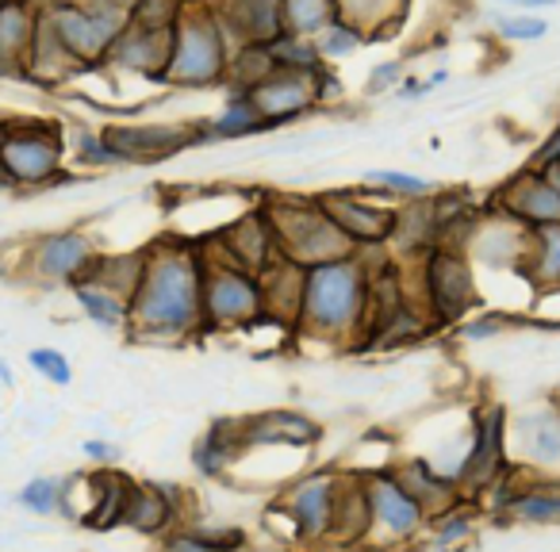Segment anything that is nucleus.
I'll return each instance as SVG.
<instances>
[{"mask_svg": "<svg viewBox=\"0 0 560 552\" xmlns=\"http://www.w3.org/2000/svg\"><path fill=\"white\" fill-rule=\"evenodd\" d=\"M27 365H32L47 384H55V388H70L73 384L70 357H66L62 350H55V345H39V350H32L27 353Z\"/></svg>", "mask_w": 560, "mask_h": 552, "instance_id": "33", "label": "nucleus"}, {"mask_svg": "<svg viewBox=\"0 0 560 552\" xmlns=\"http://www.w3.org/2000/svg\"><path fill=\"white\" fill-rule=\"evenodd\" d=\"M534 289H560V223L529 226L526 231V261H522Z\"/></svg>", "mask_w": 560, "mask_h": 552, "instance_id": "27", "label": "nucleus"}, {"mask_svg": "<svg viewBox=\"0 0 560 552\" xmlns=\"http://www.w3.org/2000/svg\"><path fill=\"white\" fill-rule=\"evenodd\" d=\"M246 453V437H242V419L231 422H211L192 445V468L203 480H219L226 468Z\"/></svg>", "mask_w": 560, "mask_h": 552, "instance_id": "22", "label": "nucleus"}, {"mask_svg": "<svg viewBox=\"0 0 560 552\" xmlns=\"http://www.w3.org/2000/svg\"><path fill=\"white\" fill-rule=\"evenodd\" d=\"M96 254L101 249L85 231L39 234L24 249V281L39 284V289H73L89 272Z\"/></svg>", "mask_w": 560, "mask_h": 552, "instance_id": "7", "label": "nucleus"}, {"mask_svg": "<svg viewBox=\"0 0 560 552\" xmlns=\"http://www.w3.org/2000/svg\"><path fill=\"white\" fill-rule=\"evenodd\" d=\"M16 503L24 506L27 514H39V518H50L58 514V503H62V480L55 475H35L24 488L16 491Z\"/></svg>", "mask_w": 560, "mask_h": 552, "instance_id": "30", "label": "nucleus"}, {"mask_svg": "<svg viewBox=\"0 0 560 552\" xmlns=\"http://www.w3.org/2000/svg\"><path fill=\"white\" fill-rule=\"evenodd\" d=\"M158 552H223V549H215L211 541H203L192 526H177L173 533H165L162 541H158Z\"/></svg>", "mask_w": 560, "mask_h": 552, "instance_id": "36", "label": "nucleus"}, {"mask_svg": "<svg viewBox=\"0 0 560 552\" xmlns=\"http://www.w3.org/2000/svg\"><path fill=\"white\" fill-rule=\"evenodd\" d=\"M81 453H85L96 468H116V460H119V445L101 442V437H93V442L81 445Z\"/></svg>", "mask_w": 560, "mask_h": 552, "instance_id": "39", "label": "nucleus"}, {"mask_svg": "<svg viewBox=\"0 0 560 552\" xmlns=\"http://www.w3.org/2000/svg\"><path fill=\"white\" fill-rule=\"evenodd\" d=\"M0 134H4V119H0Z\"/></svg>", "mask_w": 560, "mask_h": 552, "instance_id": "44", "label": "nucleus"}, {"mask_svg": "<svg viewBox=\"0 0 560 552\" xmlns=\"http://www.w3.org/2000/svg\"><path fill=\"white\" fill-rule=\"evenodd\" d=\"M506 430H511V414L503 403H483L472 411V430H468L465 460L457 472V488L465 498H483L499 480L514 472Z\"/></svg>", "mask_w": 560, "mask_h": 552, "instance_id": "5", "label": "nucleus"}, {"mask_svg": "<svg viewBox=\"0 0 560 552\" xmlns=\"http://www.w3.org/2000/svg\"><path fill=\"white\" fill-rule=\"evenodd\" d=\"M534 165H537V169H549V165H560V127L552 131V139L545 142V146L534 154Z\"/></svg>", "mask_w": 560, "mask_h": 552, "instance_id": "40", "label": "nucleus"}, {"mask_svg": "<svg viewBox=\"0 0 560 552\" xmlns=\"http://www.w3.org/2000/svg\"><path fill=\"white\" fill-rule=\"evenodd\" d=\"M104 142H108L116 165H147V162H162V157L177 154L192 134H185L180 127H127V124H112L104 127Z\"/></svg>", "mask_w": 560, "mask_h": 552, "instance_id": "16", "label": "nucleus"}, {"mask_svg": "<svg viewBox=\"0 0 560 552\" xmlns=\"http://www.w3.org/2000/svg\"><path fill=\"white\" fill-rule=\"evenodd\" d=\"M280 20L296 35H312L330 20V0H280Z\"/></svg>", "mask_w": 560, "mask_h": 552, "instance_id": "31", "label": "nucleus"}, {"mask_svg": "<svg viewBox=\"0 0 560 552\" xmlns=\"http://www.w3.org/2000/svg\"><path fill=\"white\" fill-rule=\"evenodd\" d=\"M124 526L135 529L139 537L162 541L177 526H185V491L177 483H150L135 480L131 498H127Z\"/></svg>", "mask_w": 560, "mask_h": 552, "instance_id": "13", "label": "nucleus"}, {"mask_svg": "<svg viewBox=\"0 0 560 552\" xmlns=\"http://www.w3.org/2000/svg\"><path fill=\"white\" fill-rule=\"evenodd\" d=\"M319 208L330 215V223L346 234V242L353 246V254H361L365 246H384L396 231V211H381V208H369L365 200L350 192H338V196H323Z\"/></svg>", "mask_w": 560, "mask_h": 552, "instance_id": "15", "label": "nucleus"}, {"mask_svg": "<svg viewBox=\"0 0 560 552\" xmlns=\"http://www.w3.org/2000/svg\"><path fill=\"white\" fill-rule=\"evenodd\" d=\"M506 442H514L518 472L552 475L560 480V399H545V403L522 411L506 430Z\"/></svg>", "mask_w": 560, "mask_h": 552, "instance_id": "10", "label": "nucleus"}, {"mask_svg": "<svg viewBox=\"0 0 560 552\" xmlns=\"http://www.w3.org/2000/svg\"><path fill=\"white\" fill-rule=\"evenodd\" d=\"M506 327H511V319H506V315L488 312V315H480V319L468 322V327H465V338H472V342H483V338H499Z\"/></svg>", "mask_w": 560, "mask_h": 552, "instance_id": "38", "label": "nucleus"}, {"mask_svg": "<svg viewBox=\"0 0 560 552\" xmlns=\"http://www.w3.org/2000/svg\"><path fill=\"white\" fill-rule=\"evenodd\" d=\"M223 254L231 257L226 265H238L246 272L261 277L272 261H277V238H272L269 215H242L238 223H231L223 231Z\"/></svg>", "mask_w": 560, "mask_h": 552, "instance_id": "19", "label": "nucleus"}, {"mask_svg": "<svg viewBox=\"0 0 560 552\" xmlns=\"http://www.w3.org/2000/svg\"><path fill=\"white\" fill-rule=\"evenodd\" d=\"M503 215L514 219L518 226H549L560 223V192L549 185L541 169L518 177L503 196Z\"/></svg>", "mask_w": 560, "mask_h": 552, "instance_id": "21", "label": "nucleus"}, {"mask_svg": "<svg viewBox=\"0 0 560 552\" xmlns=\"http://www.w3.org/2000/svg\"><path fill=\"white\" fill-rule=\"evenodd\" d=\"M73 300H78L81 315H85L93 327L112 330V334H127L131 327V304L124 296L108 289H96V284H73Z\"/></svg>", "mask_w": 560, "mask_h": 552, "instance_id": "28", "label": "nucleus"}, {"mask_svg": "<svg viewBox=\"0 0 560 552\" xmlns=\"http://www.w3.org/2000/svg\"><path fill=\"white\" fill-rule=\"evenodd\" d=\"M265 215H269L272 238H277V254L304 265V269L353 254L346 234L330 223V215L319 203H280Z\"/></svg>", "mask_w": 560, "mask_h": 552, "instance_id": "4", "label": "nucleus"}, {"mask_svg": "<svg viewBox=\"0 0 560 552\" xmlns=\"http://www.w3.org/2000/svg\"><path fill=\"white\" fill-rule=\"evenodd\" d=\"M369 541H373V510H369L365 475H361V472H338L335 514H330L327 544H342V549H365Z\"/></svg>", "mask_w": 560, "mask_h": 552, "instance_id": "17", "label": "nucleus"}, {"mask_svg": "<svg viewBox=\"0 0 560 552\" xmlns=\"http://www.w3.org/2000/svg\"><path fill=\"white\" fill-rule=\"evenodd\" d=\"M142 265H147V249H139V254H96L93 265H89V272L78 284L108 289L131 304L135 289H139V281H142Z\"/></svg>", "mask_w": 560, "mask_h": 552, "instance_id": "26", "label": "nucleus"}, {"mask_svg": "<svg viewBox=\"0 0 560 552\" xmlns=\"http://www.w3.org/2000/svg\"><path fill=\"white\" fill-rule=\"evenodd\" d=\"M369 307V269L361 254L338 261L312 265L304 277V304H300V334H319L330 342L361 338Z\"/></svg>", "mask_w": 560, "mask_h": 552, "instance_id": "2", "label": "nucleus"}, {"mask_svg": "<svg viewBox=\"0 0 560 552\" xmlns=\"http://www.w3.org/2000/svg\"><path fill=\"white\" fill-rule=\"evenodd\" d=\"M66 169V134L55 119H4L0 188H47Z\"/></svg>", "mask_w": 560, "mask_h": 552, "instance_id": "3", "label": "nucleus"}, {"mask_svg": "<svg viewBox=\"0 0 560 552\" xmlns=\"http://www.w3.org/2000/svg\"><path fill=\"white\" fill-rule=\"evenodd\" d=\"M73 157H78L81 165H89V169H108V165H116V157H112L104 134L85 131V127L73 134Z\"/></svg>", "mask_w": 560, "mask_h": 552, "instance_id": "35", "label": "nucleus"}, {"mask_svg": "<svg viewBox=\"0 0 560 552\" xmlns=\"http://www.w3.org/2000/svg\"><path fill=\"white\" fill-rule=\"evenodd\" d=\"M476 521H480V510L472 506V498H460L457 506L442 510L438 518H430L427 533L434 541V549H453V544L468 541L476 533Z\"/></svg>", "mask_w": 560, "mask_h": 552, "instance_id": "29", "label": "nucleus"}, {"mask_svg": "<svg viewBox=\"0 0 560 552\" xmlns=\"http://www.w3.org/2000/svg\"><path fill=\"white\" fill-rule=\"evenodd\" d=\"M200 319H203V334H208V330H242V327H249V322L265 319L257 272H246L226 261H211V257L203 254Z\"/></svg>", "mask_w": 560, "mask_h": 552, "instance_id": "6", "label": "nucleus"}, {"mask_svg": "<svg viewBox=\"0 0 560 552\" xmlns=\"http://www.w3.org/2000/svg\"><path fill=\"white\" fill-rule=\"evenodd\" d=\"M335 491H338V468H319L300 480H292L280 491V503L292 514L300 533V549L307 544H327L330 537V514H335Z\"/></svg>", "mask_w": 560, "mask_h": 552, "instance_id": "12", "label": "nucleus"}, {"mask_svg": "<svg viewBox=\"0 0 560 552\" xmlns=\"http://www.w3.org/2000/svg\"><path fill=\"white\" fill-rule=\"evenodd\" d=\"M9 78H24V70H20L16 62H9V58L0 55V81H9Z\"/></svg>", "mask_w": 560, "mask_h": 552, "instance_id": "41", "label": "nucleus"}, {"mask_svg": "<svg viewBox=\"0 0 560 552\" xmlns=\"http://www.w3.org/2000/svg\"><path fill=\"white\" fill-rule=\"evenodd\" d=\"M549 32L545 20H534V16H503L499 20V35L503 39H514V43H529V39H541Z\"/></svg>", "mask_w": 560, "mask_h": 552, "instance_id": "37", "label": "nucleus"}, {"mask_svg": "<svg viewBox=\"0 0 560 552\" xmlns=\"http://www.w3.org/2000/svg\"><path fill=\"white\" fill-rule=\"evenodd\" d=\"M511 4H518V9H549L557 0H511Z\"/></svg>", "mask_w": 560, "mask_h": 552, "instance_id": "43", "label": "nucleus"}, {"mask_svg": "<svg viewBox=\"0 0 560 552\" xmlns=\"http://www.w3.org/2000/svg\"><path fill=\"white\" fill-rule=\"evenodd\" d=\"M200 289L203 249L177 246V242L147 246V265L131 296L127 334L139 342H180V338L203 334Z\"/></svg>", "mask_w": 560, "mask_h": 552, "instance_id": "1", "label": "nucleus"}, {"mask_svg": "<svg viewBox=\"0 0 560 552\" xmlns=\"http://www.w3.org/2000/svg\"><path fill=\"white\" fill-rule=\"evenodd\" d=\"M392 472H396V480L404 483L407 495H411L415 503L427 510V518H438L442 510H450V506H457L460 498H465L450 475H442L434 465H430V457L396 460V465H392Z\"/></svg>", "mask_w": 560, "mask_h": 552, "instance_id": "20", "label": "nucleus"}, {"mask_svg": "<svg viewBox=\"0 0 560 552\" xmlns=\"http://www.w3.org/2000/svg\"><path fill=\"white\" fill-rule=\"evenodd\" d=\"M242 437H246V449L254 445H277V449H312L319 445L323 430L315 419H307L304 411H261L242 419Z\"/></svg>", "mask_w": 560, "mask_h": 552, "instance_id": "18", "label": "nucleus"}, {"mask_svg": "<svg viewBox=\"0 0 560 552\" xmlns=\"http://www.w3.org/2000/svg\"><path fill=\"white\" fill-rule=\"evenodd\" d=\"M73 70H81V62L62 47L55 27H50L47 20H39V32H35L32 47H27V55H24V78L39 81V85H58V81H66Z\"/></svg>", "mask_w": 560, "mask_h": 552, "instance_id": "23", "label": "nucleus"}, {"mask_svg": "<svg viewBox=\"0 0 560 552\" xmlns=\"http://www.w3.org/2000/svg\"><path fill=\"white\" fill-rule=\"evenodd\" d=\"M365 475V495H369V510H373V541H388V544H411L427 533L430 518L419 503L404 491V483L396 480L392 465L369 468ZM369 541V544H373Z\"/></svg>", "mask_w": 560, "mask_h": 552, "instance_id": "8", "label": "nucleus"}, {"mask_svg": "<svg viewBox=\"0 0 560 552\" xmlns=\"http://www.w3.org/2000/svg\"><path fill=\"white\" fill-rule=\"evenodd\" d=\"M39 0H0V55L24 70V55L39 32Z\"/></svg>", "mask_w": 560, "mask_h": 552, "instance_id": "25", "label": "nucleus"}, {"mask_svg": "<svg viewBox=\"0 0 560 552\" xmlns=\"http://www.w3.org/2000/svg\"><path fill=\"white\" fill-rule=\"evenodd\" d=\"M257 127H265V119L257 116L254 101H249V96H238V101H231V108L219 116L215 134L219 139H242V134H254Z\"/></svg>", "mask_w": 560, "mask_h": 552, "instance_id": "32", "label": "nucleus"}, {"mask_svg": "<svg viewBox=\"0 0 560 552\" xmlns=\"http://www.w3.org/2000/svg\"><path fill=\"white\" fill-rule=\"evenodd\" d=\"M483 498L495 518L514 521V526H560V480L552 475L522 480V472L514 468Z\"/></svg>", "mask_w": 560, "mask_h": 552, "instance_id": "9", "label": "nucleus"}, {"mask_svg": "<svg viewBox=\"0 0 560 552\" xmlns=\"http://www.w3.org/2000/svg\"><path fill=\"white\" fill-rule=\"evenodd\" d=\"M365 180H373V185L384 188V192L404 196V200H427V196H430V180L427 177H415V173L373 169V173H365Z\"/></svg>", "mask_w": 560, "mask_h": 552, "instance_id": "34", "label": "nucleus"}, {"mask_svg": "<svg viewBox=\"0 0 560 552\" xmlns=\"http://www.w3.org/2000/svg\"><path fill=\"white\" fill-rule=\"evenodd\" d=\"M16 384V376H12V368H9V361L0 357V388H12Z\"/></svg>", "mask_w": 560, "mask_h": 552, "instance_id": "42", "label": "nucleus"}, {"mask_svg": "<svg viewBox=\"0 0 560 552\" xmlns=\"http://www.w3.org/2000/svg\"><path fill=\"white\" fill-rule=\"evenodd\" d=\"M476 304V281L460 249L438 246L427 265V312L430 322L453 327L460 322Z\"/></svg>", "mask_w": 560, "mask_h": 552, "instance_id": "11", "label": "nucleus"}, {"mask_svg": "<svg viewBox=\"0 0 560 552\" xmlns=\"http://www.w3.org/2000/svg\"><path fill=\"white\" fill-rule=\"evenodd\" d=\"M223 70L219 62V35L208 20H188L177 27L170 43V62H165V78L180 81V85H208L215 73Z\"/></svg>", "mask_w": 560, "mask_h": 552, "instance_id": "14", "label": "nucleus"}, {"mask_svg": "<svg viewBox=\"0 0 560 552\" xmlns=\"http://www.w3.org/2000/svg\"><path fill=\"white\" fill-rule=\"evenodd\" d=\"M93 510L85 514V521L81 526L96 529V533H108V529L124 526V510H127V498H131V488L135 480L124 472H116V468H96L93 472Z\"/></svg>", "mask_w": 560, "mask_h": 552, "instance_id": "24", "label": "nucleus"}]
</instances>
